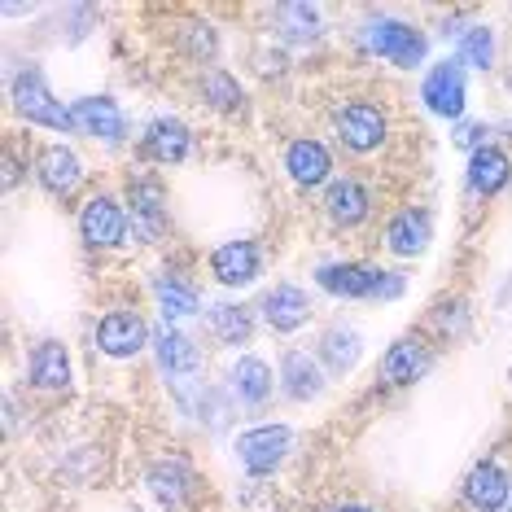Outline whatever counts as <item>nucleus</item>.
Masks as SVG:
<instances>
[{
  "label": "nucleus",
  "instance_id": "3",
  "mask_svg": "<svg viewBox=\"0 0 512 512\" xmlns=\"http://www.w3.org/2000/svg\"><path fill=\"white\" fill-rule=\"evenodd\" d=\"M9 97H14V110L22 114L27 123H36V127H53V132H71L75 127V114L62 106V101L49 92V84H44V71L40 66H27L18 79H14V88H9Z\"/></svg>",
  "mask_w": 512,
  "mask_h": 512
},
{
  "label": "nucleus",
  "instance_id": "36",
  "mask_svg": "<svg viewBox=\"0 0 512 512\" xmlns=\"http://www.w3.org/2000/svg\"><path fill=\"white\" fill-rule=\"evenodd\" d=\"M508 132H512V123H508Z\"/></svg>",
  "mask_w": 512,
  "mask_h": 512
},
{
  "label": "nucleus",
  "instance_id": "1",
  "mask_svg": "<svg viewBox=\"0 0 512 512\" xmlns=\"http://www.w3.org/2000/svg\"><path fill=\"white\" fill-rule=\"evenodd\" d=\"M316 285L333 298H381V302H394L407 289L399 272L368 267V263H329L316 272Z\"/></svg>",
  "mask_w": 512,
  "mask_h": 512
},
{
  "label": "nucleus",
  "instance_id": "9",
  "mask_svg": "<svg viewBox=\"0 0 512 512\" xmlns=\"http://www.w3.org/2000/svg\"><path fill=\"white\" fill-rule=\"evenodd\" d=\"M149 342H154L149 324L136 316V311H110V316H101V324H97V351L110 359H132V355H141Z\"/></svg>",
  "mask_w": 512,
  "mask_h": 512
},
{
  "label": "nucleus",
  "instance_id": "13",
  "mask_svg": "<svg viewBox=\"0 0 512 512\" xmlns=\"http://www.w3.org/2000/svg\"><path fill=\"white\" fill-rule=\"evenodd\" d=\"M36 180L53 197H71L79 184H84V162H79V154L66 145H44L36 154Z\"/></svg>",
  "mask_w": 512,
  "mask_h": 512
},
{
  "label": "nucleus",
  "instance_id": "16",
  "mask_svg": "<svg viewBox=\"0 0 512 512\" xmlns=\"http://www.w3.org/2000/svg\"><path fill=\"white\" fill-rule=\"evenodd\" d=\"M189 145H193V132L180 119H171V114H162V119L145 127V158L162 162V167H176V162L189 158Z\"/></svg>",
  "mask_w": 512,
  "mask_h": 512
},
{
  "label": "nucleus",
  "instance_id": "26",
  "mask_svg": "<svg viewBox=\"0 0 512 512\" xmlns=\"http://www.w3.org/2000/svg\"><path fill=\"white\" fill-rule=\"evenodd\" d=\"M154 298H158V307L167 320H189V316H197V307H202V302H197V289L189 281H180V276H158Z\"/></svg>",
  "mask_w": 512,
  "mask_h": 512
},
{
  "label": "nucleus",
  "instance_id": "27",
  "mask_svg": "<svg viewBox=\"0 0 512 512\" xmlns=\"http://www.w3.org/2000/svg\"><path fill=\"white\" fill-rule=\"evenodd\" d=\"M276 27H281V40L289 44H311L320 36V9L316 5H281L276 9Z\"/></svg>",
  "mask_w": 512,
  "mask_h": 512
},
{
  "label": "nucleus",
  "instance_id": "29",
  "mask_svg": "<svg viewBox=\"0 0 512 512\" xmlns=\"http://www.w3.org/2000/svg\"><path fill=\"white\" fill-rule=\"evenodd\" d=\"M359 333L355 329H346V324H337V329H329L320 337V359L329 364L333 372H351L359 364Z\"/></svg>",
  "mask_w": 512,
  "mask_h": 512
},
{
  "label": "nucleus",
  "instance_id": "21",
  "mask_svg": "<svg viewBox=\"0 0 512 512\" xmlns=\"http://www.w3.org/2000/svg\"><path fill=\"white\" fill-rule=\"evenodd\" d=\"M508 180H512V162H508L504 149L477 145L473 154H469V189H473L477 197H495Z\"/></svg>",
  "mask_w": 512,
  "mask_h": 512
},
{
  "label": "nucleus",
  "instance_id": "19",
  "mask_svg": "<svg viewBox=\"0 0 512 512\" xmlns=\"http://www.w3.org/2000/svg\"><path fill=\"white\" fill-rule=\"evenodd\" d=\"M429 237H434V224H429L425 211H416V206H407L386 224V250L399 254V259H416V254H425Z\"/></svg>",
  "mask_w": 512,
  "mask_h": 512
},
{
  "label": "nucleus",
  "instance_id": "5",
  "mask_svg": "<svg viewBox=\"0 0 512 512\" xmlns=\"http://www.w3.org/2000/svg\"><path fill=\"white\" fill-rule=\"evenodd\" d=\"M289 447H294V429L289 425H254L246 434L237 438V460L241 469L263 477V473H276L289 456Z\"/></svg>",
  "mask_w": 512,
  "mask_h": 512
},
{
  "label": "nucleus",
  "instance_id": "7",
  "mask_svg": "<svg viewBox=\"0 0 512 512\" xmlns=\"http://www.w3.org/2000/svg\"><path fill=\"white\" fill-rule=\"evenodd\" d=\"M464 62H438V66H429V75H425V84H421V101H425V110L429 114H438V119H460L464 114Z\"/></svg>",
  "mask_w": 512,
  "mask_h": 512
},
{
  "label": "nucleus",
  "instance_id": "6",
  "mask_svg": "<svg viewBox=\"0 0 512 512\" xmlns=\"http://www.w3.org/2000/svg\"><path fill=\"white\" fill-rule=\"evenodd\" d=\"M79 237H84V246H92V250H114V246H123V237H127V215H123V206L114 202V197H106V193L88 197L84 211H79Z\"/></svg>",
  "mask_w": 512,
  "mask_h": 512
},
{
  "label": "nucleus",
  "instance_id": "17",
  "mask_svg": "<svg viewBox=\"0 0 512 512\" xmlns=\"http://www.w3.org/2000/svg\"><path fill=\"white\" fill-rule=\"evenodd\" d=\"M429 364H434V355H429L425 342H416V337H399V342L386 351L381 359V377L390 381V386H412V381H421Z\"/></svg>",
  "mask_w": 512,
  "mask_h": 512
},
{
  "label": "nucleus",
  "instance_id": "22",
  "mask_svg": "<svg viewBox=\"0 0 512 512\" xmlns=\"http://www.w3.org/2000/svg\"><path fill=\"white\" fill-rule=\"evenodd\" d=\"M27 377L36 390H66L71 386V355H66L62 342H40L31 351V364H27Z\"/></svg>",
  "mask_w": 512,
  "mask_h": 512
},
{
  "label": "nucleus",
  "instance_id": "15",
  "mask_svg": "<svg viewBox=\"0 0 512 512\" xmlns=\"http://www.w3.org/2000/svg\"><path fill=\"white\" fill-rule=\"evenodd\" d=\"M281 390L294 403H311V399L324 394V372H320L316 359H311V351L289 346V351L281 355Z\"/></svg>",
  "mask_w": 512,
  "mask_h": 512
},
{
  "label": "nucleus",
  "instance_id": "8",
  "mask_svg": "<svg viewBox=\"0 0 512 512\" xmlns=\"http://www.w3.org/2000/svg\"><path fill=\"white\" fill-rule=\"evenodd\" d=\"M127 206H132V219H136V232L145 241H158L167 232L171 215H167V189H162L158 176H132L127 184Z\"/></svg>",
  "mask_w": 512,
  "mask_h": 512
},
{
  "label": "nucleus",
  "instance_id": "12",
  "mask_svg": "<svg viewBox=\"0 0 512 512\" xmlns=\"http://www.w3.org/2000/svg\"><path fill=\"white\" fill-rule=\"evenodd\" d=\"M508 499H512V482H508L504 464H495V460L473 464L469 477H464V504L473 512H499Z\"/></svg>",
  "mask_w": 512,
  "mask_h": 512
},
{
  "label": "nucleus",
  "instance_id": "14",
  "mask_svg": "<svg viewBox=\"0 0 512 512\" xmlns=\"http://www.w3.org/2000/svg\"><path fill=\"white\" fill-rule=\"evenodd\" d=\"M285 171L294 184H302V189H316V184L329 180L333 154L316 141V136H298V141H289V149H285Z\"/></svg>",
  "mask_w": 512,
  "mask_h": 512
},
{
  "label": "nucleus",
  "instance_id": "31",
  "mask_svg": "<svg viewBox=\"0 0 512 512\" xmlns=\"http://www.w3.org/2000/svg\"><path fill=\"white\" fill-rule=\"evenodd\" d=\"M460 62L473 71H491L495 62V31L491 27H469L460 40Z\"/></svg>",
  "mask_w": 512,
  "mask_h": 512
},
{
  "label": "nucleus",
  "instance_id": "33",
  "mask_svg": "<svg viewBox=\"0 0 512 512\" xmlns=\"http://www.w3.org/2000/svg\"><path fill=\"white\" fill-rule=\"evenodd\" d=\"M438 329L442 333H464V302H456V307H451V302H442V307H438Z\"/></svg>",
  "mask_w": 512,
  "mask_h": 512
},
{
  "label": "nucleus",
  "instance_id": "34",
  "mask_svg": "<svg viewBox=\"0 0 512 512\" xmlns=\"http://www.w3.org/2000/svg\"><path fill=\"white\" fill-rule=\"evenodd\" d=\"M333 512H372V508H364V504H342V508H333Z\"/></svg>",
  "mask_w": 512,
  "mask_h": 512
},
{
  "label": "nucleus",
  "instance_id": "23",
  "mask_svg": "<svg viewBox=\"0 0 512 512\" xmlns=\"http://www.w3.org/2000/svg\"><path fill=\"white\" fill-rule=\"evenodd\" d=\"M232 394L250 407L267 403V394H272V368H267L259 355H241L237 364H232Z\"/></svg>",
  "mask_w": 512,
  "mask_h": 512
},
{
  "label": "nucleus",
  "instance_id": "20",
  "mask_svg": "<svg viewBox=\"0 0 512 512\" xmlns=\"http://www.w3.org/2000/svg\"><path fill=\"white\" fill-rule=\"evenodd\" d=\"M324 211H329V219L337 228H359L364 219L372 215V197L359 180H333L329 193H324Z\"/></svg>",
  "mask_w": 512,
  "mask_h": 512
},
{
  "label": "nucleus",
  "instance_id": "30",
  "mask_svg": "<svg viewBox=\"0 0 512 512\" xmlns=\"http://www.w3.org/2000/svg\"><path fill=\"white\" fill-rule=\"evenodd\" d=\"M202 97L211 101L215 110H224V114L246 110V92H241V84L228 71H206L202 75Z\"/></svg>",
  "mask_w": 512,
  "mask_h": 512
},
{
  "label": "nucleus",
  "instance_id": "25",
  "mask_svg": "<svg viewBox=\"0 0 512 512\" xmlns=\"http://www.w3.org/2000/svg\"><path fill=\"white\" fill-rule=\"evenodd\" d=\"M211 333L224 346H246L250 333H254V316L241 307V302H215L211 307Z\"/></svg>",
  "mask_w": 512,
  "mask_h": 512
},
{
  "label": "nucleus",
  "instance_id": "32",
  "mask_svg": "<svg viewBox=\"0 0 512 512\" xmlns=\"http://www.w3.org/2000/svg\"><path fill=\"white\" fill-rule=\"evenodd\" d=\"M180 40H184V49H189L193 62H215V53H219V36H215L211 22H189V27L180 31Z\"/></svg>",
  "mask_w": 512,
  "mask_h": 512
},
{
  "label": "nucleus",
  "instance_id": "37",
  "mask_svg": "<svg viewBox=\"0 0 512 512\" xmlns=\"http://www.w3.org/2000/svg\"><path fill=\"white\" fill-rule=\"evenodd\" d=\"M508 504H512V499H508Z\"/></svg>",
  "mask_w": 512,
  "mask_h": 512
},
{
  "label": "nucleus",
  "instance_id": "2",
  "mask_svg": "<svg viewBox=\"0 0 512 512\" xmlns=\"http://www.w3.org/2000/svg\"><path fill=\"white\" fill-rule=\"evenodd\" d=\"M333 132L337 141H342L351 154H372V149L386 145L390 136V119L386 110L377 106V101H342V106L333 110Z\"/></svg>",
  "mask_w": 512,
  "mask_h": 512
},
{
  "label": "nucleus",
  "instance_id": "35",
  "mask_svg": "<svg viewBox=\"0 0 512 512\" xmlns=\"http://www.w3.org/2000/svg\"><path fill=\"white\" fill-rule=\"evenodd\" d=\"M508 88H512V71H508Z\"/></svg>",
  "mask_w": 512,
  "mask_h": 512
},
{
  "label": "nucleus",
  "instance_id": "24",
  "mask_svg": "<svg viewBox=\"0 0 512 512\" xmlns=\"http://www.w3.org/2000/svg\"><path fill=\"white\" fill-rule=\"evenodd\" d=\"M154 351H158L162 372H171V377H176V372H193L197 364H202V351H197L180 329H171V324L154 333Z\"/></svg>",
  "mask_w": 512,
  "mask_h": 512
},
{
  "label": "nucleus",
  "instance_id": "11",
  "mask_svg": "<svg viewBox=\"0 0 512 512\" xmlns=\"http://www.w3.org/2000/svg\"><path fill=\"white\" fill-rule=\"evenodd\" d=\"M71 114H75L79 132L97 136V141L119 145L123 136H127V114H123V106L114 97H79L75 106H71Z\"/></svg>",
  "mask_w": 512,
  "mask_h": 512
},
{
  "label": "nucleus",
  "instance_id": "4",
  "mask_svg": "<svg viewBox=\"0 0 512 512\" xmlns=\"http://www.w3.org/2000/svg\"><path fill=\"white\" fill-rule=\"evenodd\" d=\"M364 44H368V53L386 57L390 66H399V71H416V66L425 62V49H429L421 27H412V22H394V18L368 22Z\"/></svg>",
  "mask_w": 512,
  "mask_h": 512
},
{
  "label": "nucleus",
  "instance_id": "28",
  "mask_svg": "<svg viewBox=\"0 0 512 512\" xmlns=\"http://www.w3.org/2000/svg\"><path fill=\"white\" fill-rule=\"evenodd\" d=\"M149 486H154V495L167 508H180L184 495H189V486H193V477H189V469H184L180 460H162V464L149 469Z\"/></svg>",
  "mask_w": 512,
  "mask_h": 512
},
{
  "label": "nucleus",
  "instance_id": "18",
  "mask_svg": "<svg viewBox=\"0 0 512 512\" xmlns=\"http://www.w3.org/2000/svg\"><path fill=\"white\" fill-rule=\"evenodd\" d=\"M263 320H267V329H276V333H294V329H302V324L311 320V298L302 294L298 285H276V289H267V298H263Z\"/></svg>",
  "mask_w": 512,
  "mask_h": 512
},
{
  "label": "nucleus",
  "instance_id": "10",
  "mask_svg": "<svg viewBox=\"0 0 512 512\" xmlns=\"http://www.w3.org/2000/svg\"><path fill=\"white\" fill-rule=\"evenodd\" d=\"M211 272H215L219 285L246 289V285L259 281L263 254H259V246H254V241H224V246L211 254Z\"/></svg>",
  "mask_w": 512,
  "mask_h": 512
}]
</instances>
